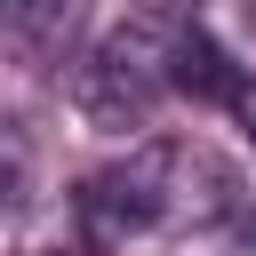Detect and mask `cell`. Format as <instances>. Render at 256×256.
I'll return each mask as SVG.
<instances>
[{
    "label": "cell",
    "mask_w": 256,
    "mask_h": 256,
    "mask_svg": "<svg viewBox=\"0 0 256 256\" xmlns=\"http://www.w3.org/2000/svg\"><path fill=\"white\" fill-rule=\"evenodd\" d=\"M192 16L184 8H144L128 24H112L80 80H72V104L96 120V128H144L168 96H184V56H192Z\"/></svg>",
    "instance_id": "7a4b0ae2"
},
{
    "label": "cell",
    "mask_w": 256,
    "mask_h": 256,
    "mask_svg": "<svg viewBox=\"0 0 256 256\" xmlns=\"http://www.w3.org/2000/svg\"><path fill=\"white\" fill-rule=\"evenodd\" d=\"M232 208H240L232 160L208 144H176V136L136 144L128 160L88 176V192H80V216L104 248H128L152 232H200V224H224Z\"/></svg>",
    "instance_id": "6da1fadb"
},
{
    "label": "cell",
    "mask_w": 256,
    "mask_h": 256,
    "mask_svg": "<svg viewBox=\"0 0 256 256\" xmlns=\"http://www.w3.org/2000/svg\"><path fill=\"white\" fill-rule=\"evenodd\" d=\"M232 112H240V128L256 136V80H240V96H232Z\"/></svg>",
    "instance_id": "277c9868"
},
{
    "label": "cell",
    "mask_w": 256,
    "mask_h": 256,
    "mask_svg": "<svg viewBox=\"0 0 256 256\" xmlns=\"http://www.w3.org/2000/svg\"><path fill=\"white\" fill-rule=\"evenodd\" d=\"M0 208H8V168H0Z\"/></svg>",
    "instance_id": "8992f818"
},
{
    "label": "cell",
    "mask_w": 256,
    "mask_h": 256,
    "mask_svg": "<svg viewBox=\"0 0 256 256\" xmlns=\"http://www.w3.org/2000/svg\"><path fill=\"white\" fill-rule=\"evenodd\" d=\"M232 256H256V216H240V224H232Z\"/></svg>",
    "instance_id": "5b68a950"
},
{
    "label": "cell",
    "mask_w": 256,
    "mask_h": 256,
    "mask_svg": "<svg viewBox=\"0 0 256 256\" xmlns=\"http://www.w3.org/2000/svg\"><path fill=\"white\" fill-rule=\"evenodd\" d=\"M72 16H80V0H0V40L24 56H56Z\"/></svg>",
    "instance_id": "3957f363"
}]
</instances>
